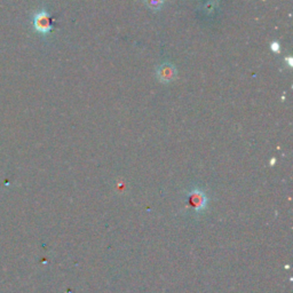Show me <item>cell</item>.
<instances>
[{"instance_id": "cell-2", "label": "cell", "mask_w": 293, "mask_h": 293, "mask_svg": "<svg viewBox=\"0 0 293 293\" xmlns=\"http://www.w3.org/2000/svg\"><path fill=\"white\" fill-rule=\"evenodd\" d=\"M34 26L38 31L42 34L50 32L52 30V18H50L48 13L46 12H40L37 16L34 18Z\"/></svg>"}, {"instance_id": "cell-3", "label": "cell", "mask_w": 293, "mask_h": 293, "mask_svg": "<svg viewBox=\"0 0 293 293\" xmlns=\"http://www.w3.org/2000/svg\"><path fill=\"white\" fill-rule=\"evenodd\" d=\"M164 0H146V5L152 10H160L163 6Z\"/></svg>"}, {"instance_id": "cell-4", "label": "cell", "mask_w": 293, "mask_h": 293, "mask_svg": "<svg viewBox=\"0 0 293 293\" xmlns=\"http://www.w3.org/2000/svg\"><path fill=\"white\" fill-rule=\"evenodd\" d=\"M272 50H274V52L278 53L280 52V44L277 42H272Z\"/></svg>"}, {"instance_id": "cell-1", "label": "cell", "mask_w": 293, "mask_h": 293, "mask_svg": "<svg viewBox=\"0 0 293 293\" xmlns=\"http://www.w3.org/2000/svg\"><path fill=\"white\" fill-rule=\"evenodd\" d=\"M157 77L160 78V82L164 84H168V82H173L176 78V66L171 63H164L162 64L157 70Z\"/></svg>"}]
</instances>
